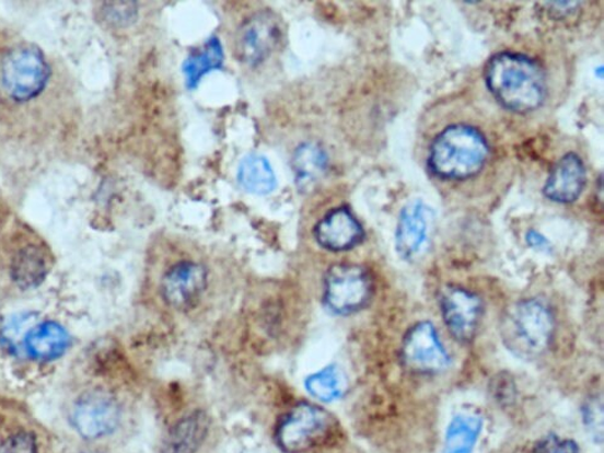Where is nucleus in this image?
I'll return each mask as SVG.
<instances>
[{
  "label": "nucleus",
  "instance_id": "nucleus-22",
  "mask_svg": "<svg viewBox=\"0 0 604 453\" xmlns=\"http://www.w3.org/2000/svg\"><path fill=\"white\" fill-rule=\"evenodd\" d=\"M305 385L315 398L324 403L337 400L345 392V382L336 367H328L310 376Z\"/></svg>",
  "mask_w": 604,
  "mask_h": 453
},
{
  "label": "nucleus",
  "instance_id": "nucleus-7",
  "mask_svg": "<svg viewBox=\"0 0 604 453\" xmlns=\"http://www.w3.org/2000/svg\"><path fill=\"white\" fill-rule=\"evenodd\" d=\"M373 280L368 270L357 265H336L324 279V302L332 312L350 314L371 301Z\"/></svg>",
  "mask_w": 604,
  "mask_h": 453
},
{
  "label": "nucleus",
  "instance_id": "nucleus-12",
  "mask_svg": "<svg viewBox=\"0 0 604 453\" xmlns=\"http://www.w3.org/2000/svg\"><path fill=\"white\" fill-rule=\"evenodd\" d=\"M314 237L324 249L345 252L362 243L364 230L349 208L338 207L315 225Z\"/></svg>",
  "mask_w": 604,
  "mask_h": 453
},
{
  "label": "nucleus",
  "instance_id": "nucleus-8",
  "mask_svg": "<svg viewBox=\"0 0 604 453\" xmlns=\"http://www.w3.org/2000/svg\"><path fill=\"white\" fill-rule=\"evenodd\" d=\"M121 413L116 398L104 390H93L81 396L71 411V423L81 438L97 440L113 433L120 423Z\"/></svg>",
  "mask_w": 604,
  "mask_h": 453
},
{
  "label": "nucleus",
  "instance_id": "nucleus-4",
  "mask_svg": "<svg viewBox=\"0 0 604 453\" xmlns=\"http://www.w3.org/2000/svg\"><path fill=\"white\" fill-rule=\"evenodd\" d=\"M336 421L326 410L300 404L286 416L277 432L278 445L287 453H302L327 441Z\"/></svg>",
  "mask_w": 604,
  "mask_h": 453
},
{
  "label": "nucleus",
  "instance_id": "nucleus-16",
  "mask_svg": "<svg viewBox=\"0 0 604 453\" xmlns=\"http://www.w3.org/2000/svg\"><path fill=\"white\" fill-rule=\"evenodd\" d=\"M70 346L68 332L56 322H44L26 334L25 350L40 361H50L60 358Z\"/></svg>",
  "mask_w": 604,
  "mask_h": 453
},
{
  "label": "nucleus",
  "instance_id": "nucleus-26",
  "mask_svg": "<svg viewBox=\"0 0 604 453\" xmlns=\"http://www.w3.org/2000/svg\"><path fill=\"white\" fill-rule=\"evenodd\" d=\"M580 5V2H549L546 3V11L549 18L562 20V18L574 13Z\"/></svg>",
  "mask_w": 604,
  "mask_h": 453
},
{
  "label": "nucleus",
  "instance_id": "nucleus-6",
  "mask_svg": "<svg viewBox=\"0 0 604 453\" xmlns=\"http://www.w3.org/2000/svg\"><path fill=\"white\" fill-rule=\"evenodd\" d=\"M284 39V25L277 14L260 11L240 25L234 53L247 66L263 65L279 50Z\"/></svg>",
  "mask_w": 604,
  "mask_h": 453
},
{
  "label": "nucleus",
  "instance_id": "nucleus-27",
  "mask_svg": "<svg viewBox=\"0 0 604 453\" xmlns=\"http://www.w3.org/2000/svg\"><path fill=\"white\" fill-rule=\"evenodd\" d=\"M584 419L585 423H588V428L594 429V431L599 432V423L602 426V407H599L597 402L590 403L588 405V409L584 410Z\"/></svg>",
  "mask_w": 604,
  "mask_h": 453
},
{
  "label": "nucleus",
  "instance_id": "nucleus-19",
  "mask_svg": "<svg viewBox=\"0 0 604 453\" xmlns=\"http://www.w3.org/2000/svg\"><path fill=\"white\" fill-rule=\"evenodd\" d=\"M237 179L245 191L255 195H268L277 187L272 166L259 155H249L241 161Z\"/></svg>",
  "mask_w": 604,
  "mask_h": 453
},
{
  "label": "nucleus",
  "instance_id": "nucleus-10",
  "mask_svg": "<svg viewBox=\"0 0 604 453\" xmlns=\"http://www.w3.org/2000/svg\"><path fill=\"white\" fill-rule=\"evenodd\" d=\"M440 306L450 333L460 341L473 340L483 316L481 299L464 288L446 287Z\"/></svg>",
  "mask_w": 604,
  "mask_h": 453
},
{
  "label": "nucleus",
  "instance_id": "nucleus-5",
  "mask_svg": "<svg viewBox=\"0 0 604 453\" xmlns=\"http://www.w3.org/2000/svg\"><path fill=\"white\" fill-rule=\"evenodd\" d=\"M49 77L48 62L35 45H21L9 51L3 60V85L16 102H28L38 96L47 86Z\"/></svg>",
  "mask_w": 604,
  "mask_h": 453
},
{
  "label": "nucleus",
  "instance_id": "nucleus-13",
  "mask_svg": "<svg viewBox=\"0 0 604 453\" xmlns=\"http://www.w3.org/2000/svg\"><path fill=\"white\" fill-rule=\"evenodd\" d=\"M585 183L588 171L582 159L574 152H568L549 171L544 195L549 201L570 205L581 197Z\"/></svg>",
  "mask_w": 604,
  "mask_h": 453
},
{
  "label": "nucleus",
  "instance_id": "nucleus-3",
  "mask_svg": "<svg viewBox=\"0 0 604 453\" xmlns=\"http://www.w3.org/2000/svg\"><path fill=\"white\" fill-rule=\"evenodd\" d=\"M500 334L513 356L524 360L536 359L551 346L555 320L548 306L537 299H526L504 313Z\"/></svg>",
  "mask_w": 604,
  "mask_h": 453
},
{
  "label": "nucleus",
  "instance_id": "nucleus-15",
  "mask_svg": "<svg viewBox=\"0 0 604 453\" xmlns=\"http://www.w3.org/2000/svg\"><path fill=\"white\" fill-rule=\"evenodd\" d=\"M210 420L202 411H195L177 421L162 443L161 453H196L209 433Z\"/></svg>",
  "mask_w": 604,
  "mask_h": 453
},
{
  "label": "nucleus",
  "instance_id": "nucleus-20",
  "mask_svg": "<svg viewBox=\"0 0 604 453\" xmlns=\"http://www.w3.org/2000/svg\"><path fill=\"white\" fill-rule=\"evenodd\" d=\"M223 65V49L216 36L205 44L201 50L191 54L184 62V74L188 89H195L201 79Z\"/></svg>",
  "mask_w": 604,
  "mask_h": 453
},
{
  "label": "nucleus",
  "instance_id": "nucleus-28",
  "mask_svg": "<svg viewBox=\"0 0 604 453\" xmlns=\"http://www.w3.org/2000/svg\"><path fill=\"white\" fill-rule=\"evenodd\" d=\"M526 242L530 247L537 251H547L549 247H551V244H549L545 235L534 230L527 232Z\"/></svg>",
  "mask_w": 604,
  "mask_h": 453
},
{
  "label": "nucleus",
  "instance_id": "nucleus-21",
  "mask_svg": "<svg viewBox=\"0 0 604 453\" xmlns=\"http://www.w3.org/2000/svg\"><path fill=\"white\" fill-rule=\"evenodd\" d=\"M481 429L483 420L477 416H456L449 425L443 453H473Z\"/></svg>",
  "mask_w": 604,
  "mask_h": 453
},
{
  "label": "nucleus",
  "instance_id": "nucleus-14",
  "mask_svg": "<svg viewBox=\"0 0 604 453\" xmlns=\"http://www.w3.org/2000/svg\"><path fill=\"white\" fill-rule=\"evenodd\" d=\"M431 212L417 199L403 208L396 226L395 247L398 255L410 260L419 255L428 240Z\"/></svg>",
  "mask_w": 604,
  "mask_h": 453
},
{
  "label": "nucleus",
  "instance_id": "nucleus-1",
  "mask_svg": "<svg viewBox=\"0 0 604 453\" xmlns=\"http://www.w3.org/2000/svg\"><path fill=\"white\" fill-rule=\"evenodd\" d=\"M485 81L496 102L512 113L535 112L547 97L546 72L525 54H496L486 66Z\"/></svg>",
  "mask_w": 604,
  "mask_h": 453
},
{
  "label": "nucleus",
  "instance_id": "nucleus-18",
  "mask_svg": "<svg viewBox=\"0 0 604 453\" xmlns=\"http://www.w3.org/2000/svg\"><path fill=\"white\" fill-rule=\"evenodd\" d=\"M48 275V262L39 247L28 246L18 252L12 263V278L18 287H39Z\"/></svg>",
  "mask_w": 604,
  "mask_h": 453
},
{
  "label": "nucleus",
  "instance_id": "nucleus-2",
  "mask_svg": "<svg viewBox=\"0 0 604 453\" xmlns=\"http://www.w3.org/2000/svg\"><path fill=\"white\" fill-rule=\"evenodd\" d=\"M489 155V142L481 131L472 125L455 124L431 142L428 166L439 178L465 181L480 174Z\"/></svg>",
  "mask_w": 604,
  "mask_h": 453
},
{
  "label": "nucleus",
  "instance_id": "nucleus-25",
  "mask_svg": "<svg viewBox=\"0 0 604 453\" xmlns=\"http://www.w3.org/2000/svg\"><path fill=\"white\" fill-rule=\"evenodd\" d=\"M3 453H38L37 439L31 432L15 433L5 441Z\"/></svg>",
  "mask_w": 604,
  "mask_h": 453
},
{
  "label": "nucleus",
  "instance_id": "nucleus-23",
  "mask_svg": "<svg viewBox=\"0 0 604 453\" xmlns=\"http://www.w3.org/2000/svg\"><path fill=\"white\" fill-rule=\"evenodd\" d=\"M103 15L114 26H126L137 20L138 7L132 3H109L104 7Z\"/></svg>",
  "mask_w": 604,
  "mask_h": 453
},
{
  "label": "nucleus",
  "instance_id": "nucleus-11",
  "mask_svg": "<svg viewBox=\"0 0 604 453\" xmlns=\"http://www.w3.org/2000/svg\"><path fill=\"white\" fill-rule=\"evenodd\" d=\"M207 270L195 262H182L162 279L161 292L167 304L176 310H188L205 292Z\"/></svg>",
  "mask_w": 604,
  "mask_h": 453
},
{
  "label": "nucleus",
  "instance_id": "nucleus-24",
  "mask_svg": "<svg viewBox=\"0 0 604 453\" xmlns=\"http://www.w3.org/2000/svg\"><path fill=\"white\" fill-rule=\"evenodd\" d=\"M534 453H580L579 445L573 440L560 439L556 434H547L541 439Z\"/></svg>",
  "mask_w": 604,
  "mask_h": 453
},
{
  "label": "nucleus",
  "instance_id": "nucleus-9",
  "mask_svg": "<svg viewBox=\"0 0 604 453\" xmlns=\"http://www.w3.org/2000/svg\"><path fill=\"white\" fill-rule=\"evenodd\" d=\"M402 358L405 367L420 374L439 373L450 362L437 329L430 322L413 326L404 339Z\"/></svg>",
  "mask_w": 604,
  "mask_h": 453
},
{
  "label": "nucleus",
  "instance_id": "nucleus-17",
  "mask_svg": "<svg viewBox=\"0 0 604 453\" xmlns=\"http://www.w3.org/2000/svg\"><path fill=\"white\" fill-rule=\"evenodd\" d=\"M329 166L327 152L318 143L304 142L293 153L295 184L302 191L311 189L326 176Z\"/></svg>",
  "mask_w": 604,
  "mask_h": 453
}]
</instances>
